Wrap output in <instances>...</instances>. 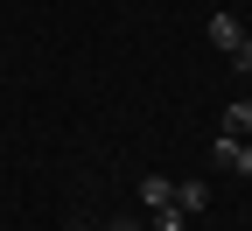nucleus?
Wrapping results in <instances>:
<instances>
[{
	"mask_svg": "<svg viewBox=\"0 0 252 231\" xmlns=\"http://www.w3.org/2000/svg\"><path fill=\"white\" fill-rule=\"evenodd\" d=\"M203 35H210V49H224V56H231V49L245 42V28H238V14H210V21H203Z\"/></svg>",
	"mask_w": 252,
	"mask_h": 231,
	"instance_id": "nucleus-1",
	"label": "nucleus"
},
{
	"mask_svg": "<svg viewBox=\"0 0 252 231\" xmlns=\"http://www.w3.org/2000/svg\"><path fill=\"white\" fill-rule=\"evenodd\" d=\"M175 210H182V217H189V210H210V182H203V175L175 182Z\"/></svg>",
	"mask_w": 252,
	"mask_h": 231,
	"instance_id": "nucleus-2",
	"label": "nucleus"
},
{
	"mask_svg": "<svg viewBox=\"0 0 252 231\" xmlns=\"http://www.w3.org/2000/svg\"><path fill=\"white\" fill-rule=\"evenodd\" d=\"M140 203H147V210L175 203V182H168V175H140Z\"/></svg>",
	"mask_w": 252,
	"mask_h": 231,
	"instance_id": "nucleus-3",
	"label": "nucleus"
},
{
	"mask_svg": "<svg viewBox=\"0 0 252 231\" xmlns=\"http://www.w3.org/2000/svg\"><path fill=\"white\" fill-rule=\"evenodd\" d=\"M238 133H252V98H238V105L224 112V140H238Z\"/></svg>",
	"mask_w": 252,
	"mask_h": 231,
	"instance_id": "nucleus-4",
	"label": "nucleus"
},
{
	"mask_svg": "<svg viewBox=\"0 0 252 231\" xmlns=\"http://www.w3.org/2000/svg\"><path fill=\"white\" fill-rule=\"evenodd\" d=\"M231 70H252V35H245V42L231 49Z\"/></svg>",
	"mask_w": 252,
	"mask_h": 231,
	"instance_id": "nucleus-5",
	"label": "nucleus"
},
{
	"mask_svg": "<svg viewBox=\"0 0 252 231\" xmlns=\"http://www.w3.org/2000/svg\"><path fill=\"white\" fill-rule=\"evenodd\" d=\"M231 168H238V175H252V147H245V140H238V154H231Z\"/></svg>",
	"mask_w": 252,
	"mask_h": 231,
	"instance_id": "nucleus-6",
	"label": "nucleus"
},
{
	"mask_svg": "<svg viewBox=\"0 0 252 231\" xmlns=\"http://www.w3.org/2000/svg\"><path fill=\"white\" fill-rule=\"evenodd\" d=\"M105 231H133V224H105Z\"/></svg>",
	"mask_w": 252,
	"mask_h": 231,
	"instance_id": "nucleus-7",
	"label": "nucleus"
}]
</instances>
